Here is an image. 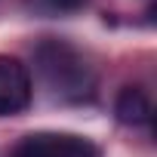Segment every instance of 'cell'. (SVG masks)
<instances>
[{"label":"cell","instance_id":"6da1fadb","mask_svg":"<svg viewBox=\"0 0 157 157\" xmlns=\"http://www.w3.org/2000/svg\"><path fill=\"white\" fill-rule=\"evenodd\" d=\"M34 71L43 86L62 102H86L96 93V71L68 40L46 37L34 46Z\"/></svg>","mask_w":157,"mask_h":157},{"label":"cell","instance_id":"5b68a950","mask_svg":"<svg viewBox=\"0 0 157 157\" xmlns=\"http://www.w3.org/2000/svg\"><path fill=\"white\" fill-rule=\"evenodd\" d=\"M46 3L52 10H62V13H74V10H80L86 0H46Z\"/></svg>","mask_w":157,"mask_h":157},{"label":"cell","instance_id":"3957f363","mask_svg":"<svg viewBox=\"0 0 157 157\" xmlns=\"http://www.w3.org/2000/svg\"><path fill=\"white\" fill-rule=\"evenodd\" d=\"M31 71L16 56H0V117H16L31 105Z\"/></svg>","mask_w":157,"mask_h":157},{"label":"cell","instance_id":"7a4b0ae2","mask_svg":"<svg viewBox=\"0 0 157 157\" xmlns=\"http://www.w3.org/2000/svg\"><path fill=\"white\" fill-rule=\"evenodd\" d=\"M10 157H102V148L86 136L74 132H28L22 136Z\"/></svg>","mask_w":157,"mask_h":157},{"label":"cell","instance_id":"277c9868","mask_svg":"<svg viewBox=\"0 0 157 157\" xmlns=\"http://www.w3.org/2000/svg\"><path fill=\"white\" fill-rule=\"evenodd\" d=\"M114 114L123 126H145L154 117V105L151 96L142 86H123L114 99Z\"/></svg>","mask_w":157,"mask_h":157}]
</instances>
